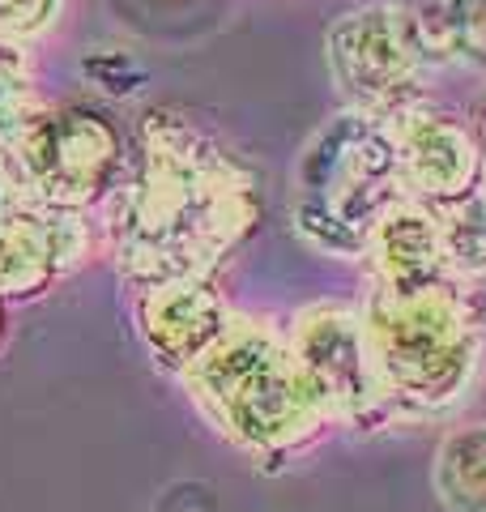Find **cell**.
Instances as JSON below:
<instances>
[{
    "label": "cell",
    "instance_id": "6da1fadb",
    "mask_svg": "<svg viewBox=\"0 0 486 512\" xmlns=\"http://www.w3.org/2000/svg\"><path fill=\"white\" fill-rule=\"evenodd\" d=\"M188 376L218 427L256 457L295 453L333 419L290 342H278L248 320L226 329L188 367Z\"/></svg>",
    "mask_w": 486,
    "mask_h": 512
},
{
    "label": "cell",
    "instance_id": "7a4b0ae2",
    "mask_svg": "<svg viewBox=\"0 0 486 512\" xmlns=\"http://www.w3.org/2000/svg\"><path fill=\"white\" fill-rule=\"evenodd\" d=\"M363 333L384 406H448L478 363V316L444 282L423 291L380 286L363 316Z\"/></svg>",
    "mask_w": 486,
    "mask_h": 512
},
{
    "label": "cell",
    "instance_id": "3957f363",
    "mask_svg": "<svg viewBox=\"0 0 486 512\" xmlns=\"http://www.w3.org/2000/svg\"><path fill=\"white\" fill-rule=\"evenodd\" d=\"M405 180L397 141L371 116H342L324 128L303 163V210L299 227L333 252H359L371 231L397 205Z\"/></svg>",
    "mask_w": 486,
    "mask_h": 512
},
{
    "label": "cell",
    "instance_id": "277c9868",
    "mask_svg": "<svg viewBox=\"0 0 486 512\" xmlns=\"http://www.w3.org/2000/svg\"><path fill=\"white\" fill-rule=\"evenodd\" d=\"M22 167L56 205H81L107 188L120 167L116 128L90 111H56L22 128Z\"/></svg>",
    "mask_w": 486,
    "mask_h": 512
},
{
    "label": "cell",
    "instance_id": "5b68a950",
    "mask_svg": "<svg viewBox=\"0 0 486 512\" xmlns=\"http://www.w3.org/2000/svg\"><path fill=\"white\" fill-rule=\"evenodd\" d=\"M290 350L303 367V376L316 384L329 414H354L367 419L376 406H384L376 367H371L363 320L342 308H316L299 320L290 333Z\"/></svg>",
    "mask_w": 486,
    "mask_h": 512
},
{
    "label": "cell",
    "instance_id": "8992f818",
    "mask_svg": "<svg viewBox=\"0 0 486 512\" xmlns=\"http://www.w3.org/2000/svg\"><path fill=\"white\" fill-rule=\"evenodd\" d=\"M427 56L414 22H401L384 9L354 13L333 30V64L342 82L367 103H388L410 86L414 60Z\"/></svg>",
    "mask_w": 486,
    "mask_h": 512
},
{
    "label": "cell",
    "instance_id": "52a82bcc",
    "mask_svg": "<svg viewBox=\"0 0 486 512\" xmlns=\"http://www.w3.org/2000/svg\"><path fill=\"white\" fill-rule=\"evenodd\" d=\"M141 329L162 363L192 367L231 329V316H226V303L209 286H201L197 278H184V282L150 286V295L141 299Z\"/></svg>",
    "mask_w": 486,
    "mask_h": 512
},
{
    "label": "cell",
    "instance_id": "ba28073f",
    "mask_svg": "<svg viewBox=\"0 0 486 512\" xmlns=\"http://www.w3.org/2000/svg\"><path fill=\"white\" fill-rule=\"evenodd\" d=\"M393 141L405 180L423 197L448 205L478 192V150L465 128H457L448 116H423L418 124H401Z\"/></svg>",
    "mask_w": 486,
    "mask_h": 512
},
{
    "label": "cell",
    "instance_id": "9c48e42d",
    "mask_svg": "<svg viewBox=\"0 0 486 512\" xmlns=\"http://www.w3.org/2000/svg\"><path fill=\"white\" fill-rule=\"evenodd\" d=\"M435 491L448 512H486V423L444 436L435 457Z\"/></svg>",
    "mask_w": 486,
    "mask_h": 512
},
{
    "label": "cell",
    "instance_id": "30bf717a",
    "mask_svg": "<svg viewBox=\"0 0 486 512\" xmlns=\"http://www.w3.org/2000/svg\"><path fill=\"white\" fill-rule=\"evenodd\" d=\"M427 56H457L469 64H486V0H444L435 18H418Z\"/></svg>",
    "mask_w": 486,
    "mask_h": 512
},
{
    "label": "cell",
    "instance_id": "8fae6325",
    "mask_svg": "<svg viewBox=\"0 0 486 512\" xmlns=\"http://www.w3.org/2000/svg\"><path fill=\"white\" fill-rule=\"evenodd\" d=\"M444 235V256L461 274H482L486 269V197L469 192L461 201H448L435 210Z\"/></svg>",
    "mask_w": 486,
    "mask_h": 512
},
{
    "label": "cell",
    "instance_id": "7c38bea8",
    "mask_svg": "<svg viewBox=\"0 0 486 512\" xmlns=\"http://www.w3.org/2000/svg\"><path fill=\"white\" fill-rule=\"evenodd\" d=\"M478 124H482V133H486V103H482V111H478Z\"/></svg>",
    "mask_w": 486,
    "mask_h": 512
}]
</instances>
